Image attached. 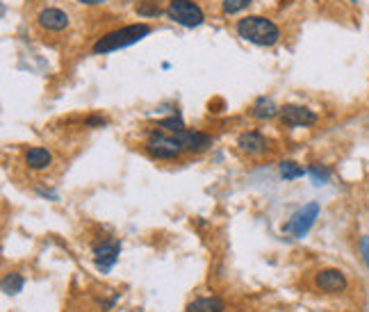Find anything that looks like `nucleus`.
Masks as SVG:
<instances>
[{"label":"nucleus","mask_w":369,"mask_h":312,"mask_svg":"<svg viewBox=\"0 0 369 312\" xmlns=\"http://www.w3.org/2000/svg\"><path fill=\"white\" fill-rule=\"evenodd\" d=\"M349 3H358V0H349Z\"/></svg>","instance_id":"b1692460"},{"label":"nucleus","mask_w":369,"mask_h":312,"mask_svg":"<svg viewBox=\"0 0 369 312\" xmlns=\"http://www.w3.org/2000/svg\"><path fill=\"white\" fill-rule=\"evenodd\" d=\"M135 12L139 14V18H158L164 9L158 0H137L135 3Z\"/></svg>","instance_id":"2eb2a0df"},{"label":"nucleus","mask_w":369,"mask_h":312,"mask_svg":"<svg viewBox=\"0 0 369 312\" xmlns=\"http://www.w3.org/2000/svg\"><path fill=\"white\" fill-rule=\"evenodd\" d=\"M278 116L287 128H310V125L319 121L317 112H313L306 105H283Z\"/></svg>","instance_id":"423d86ee"},{"label":"nucleus","mask_w":369,"mask_h":312,"mask_svg":"<svg viewBox=\"0 0 369 312\" xmlns=\"http://www.w3.org/2000/svg\"><path fill=\"white\" fill-rule=\"evenodd\" d=\"M308 175L315 180V185H324V182H328V178H331V171L322 167V164H310Z\"/></svg>","instance_id":"aec40b11"},{"label":"nucleus","mask_w":369,"mask_h":312,"mask_svg":"<svg viewBox=\"0 0 369 312\" xmlns=\"http://www.w3.org/2000/svg\"><path fill=\"white\" fill-rule=\"evenodd\" d=\"M85 125L87 128H105V125H108V119H105L103 114H92V116H87Z\"/></svg>","instance_id":"412c9836"},{"label":"nucleus","mask_w":369,"mask_h":312,"mask_svg":"<svg viewBox=\"0 0 369 312\" xmlns=\"http://www.w3.org/2000/svg\"><path fill=\"white\" fill-rule=\"evenodd\" d=\"M176 137L178 142L182 144V149L184 153H192V155H201V153H206L210 146H212V137L208 132H201V130H189V128H184V130H178L176 132Z\"/></svg>","instance_id":"9d476101"},{"label":"nucleus","mask_w":369,"mask_h":312,"mask_svg":"<svg viewBox=\"0 0 369 312\" xmlns=\"http://www.w3.org/2000/svg\"><path fill=\"white\" fill-rule=\"evenodd\" d=\"M254 3V0H223L221 3V14L223 16H232V14H239Z\"/></svg>","instance_id":"a211bd4d"},{"label":"nucleus","mask_w":369,"mask_h":312,"mask_svg":"<svg viewBox=\"0 0 369 312\" xmlns=\"http://www.w3.org/2000/svg\"><path fill=\"white\" fill-rule=\"evenodd\" d=\"M151 32H153V25H149V23H130V25H123V27H114V30L105 32L96 39L92 51L96 55H108V53L123 51V48L139 44L142 39H146Z\"/></svg>","instance_id":"f03ea898"},{"label":"nucleus","mask_w":369,"mask_h":312,"mask_svg":"<svg viewBox=\"0 0 369 312\" xmlns=\"http://www.w3.org/2000/svg\"><path fill=\"white\" fill-rule=\"evenodd\" d=\"M306 173H308V169H304V167H301V164L294 162V160H283V162H280V175H283L285 180L304 178Z\"/></svg>","instance_id":"dca6fc26"},{"label":"nucleus","mask_w":369,"mask_h":312,"mask_svg":"<svg viewBox=\"0 0 369 312\" xmlns=\"http://www.w3.org/2000/svg\"><path fill=\"white\" fill-rule=\"evenodd\" d=\"M119 253H121V242L119 239H105L101 244L94 247V265L99 271H110L116 260H119Z\"/></svg>","instance_id":"6e6552de"},{"label":"nucleus","mask_w":369,"mask_h":312,"mask_svg":"<svg viewBox=\"0 0 369 312\" xmlns=\"http://www.w3.org/2000/svg\"><path fill=\"white\" fill-rule=\"evenodd\" d=\"M237 149L249 158H258V155H265L269 151V139L258 130H246L237 137Z\"/></svg>","instance_id":"9b49d317"},{"label":"nucleus","mask_w":369,"mask_h":312,"mask_svg":"<svg viewBox=\"0 0 369 312\" xmlns=\"http://www.w3.org/2000/svg\"><path fill=\"white\" fill-rule=\"evenodd\" d=\"M317 217H319V203L313 201V203H308V206H304L301 210H296L292 214V219L285 223L283 230L289 232V235L296 237V239H304L310 232V228L315 226Z\"/></svg>","instance_id":"39448f33"},{"label":"nucleus","mask_w":369,"mask_h":312,"mask_svg":"<svg viewBox=\"0 0 369 312\" xmlns=\"http://www.w3.org/2000/svg\"><path fill=\"white\" fill-rule=\"evenodd\" d=\"M235 32H237V37L244 39V42L254 44V46H262V48L276 46L280 39H283L280 27L271 21V18L260 16V14H251V16L239 18V21L235 23Z\"/></svg>","instance_id":"f257e3e1"},{"label":"nucleus","mask_w":369,"mask_h":312,"mask_svg":"<svg viewBox=\"0 0 369 312\" xmlns=\"http://www.w3.org/2000/svg\"><path fill=\"white\" fill-rule=\"evenodd\" d=\"M75 3L87 5V7H99V5H108V3H112V0H75Z\"/></svg>","instance_id":"5701e85b"},{"label":"nucleus","mask_w":369,"mask_h":312,"mask_svg":"<svg viewBox=\"0 0 369 312\" xmlns=\"http://www.w3.org/2000/svg\"><path fill=\"white\" fill-rule=\"evenodd\" d=\"M184 312H226V301L221 297H201L187 304Z\"/></svg>","instance_id":"ddd939ff"},{"label":"nucleus","mask_w":369,"mask_h":312,"mask_svg":"<svg viewBox=\"0 0 369 312\" xmlns=\"http://www.w3.org/2000/svg\"><path fill=\"white\" fill-rule=\"evenodd\" d=\"M23 162H25V167L32 171H46L53 164V153L44 149V146H32V149L25 151Z\"/></svg>","instance_id":"f8f14e48"},{"label":"nucleus","mask_w":369,"mask_h":312,"mask_svg":"<svg viewBox=\"0 0 369 312\" xmlns=\"http://www.w3.org/2000/svg\"><path fill=\"white\" fill-rule=\"evenodd\" d=\"M144 151H146L149 158L153 160H167V162H173V160H180L184 155V149L182 144L178 142L176 135H171L167 130H153L149 135V139L144 142Z\"/></svg>","instance_id":"7ed1b4c3"},{"label":"nucleus","mask_w":369,"mask_h":312,"mask_svg":"<svg viewBox=\"0 0 369 312\" xmlns=\"http://www.w3.org/2000/svg\"><path fill=\"white\" fill-rule=\"evenodd\" d=\"M37 25L42 27L44 32H55L57 35V32L69 30L71 18L60 7H44L42 12L37 14Z\"/></svg>","instance_id":"0eeeda50"},{"label":"nucleus","mask_w":369,"mask_h":312,"mask_svg":"<svg viewBox=\"0 0 369 312\" xmlns=\"http://www.w3.org/2000/svg\"><path fill=\"white\" fill-rule=\"evenodd\" d=\"M278 114H280V107L274 103V99H267V96H260L254 103V107H251V116L258 121H269Z\"/></svg>","instance_id":"4468645a"},{"label":"nucleus","mask_w":369,"mask_h":312,"mask_svg":"<svg viewBox=\"0 0 369 312\" xmlns=\"http://www.w3.org/2000/svg\"><path fill=\"white\" fill-rule=\"evenodd\" d=\"M23 285H25V278L21 276V274H7L5 278H3V292L5 294H18V292L23 289Z\"/></svg>","instance_id":"f3484780"},{"label":"nucleus","mask_w":369,"mask_h":312,"mask_svg":"<svg viewBox=\"0 0 369 312\" xmlns=\"http://www.w3.org/2000/svg\"><path fill=\"white\" fill-rule=\"evenodd\" d=\"M349 285L346 276L342 274L339 269H319L315 274V287L319 292H326V294H339V292H344Z\"/></svg>","instance_id":"1a4fd4ad"},{"label":"nucleus","mask_w":369,"mask_h":312,"mask_svg":"<svg viewBox=\"0 0 369 312\" xmlns=\"http://www.w3.org/2000/svg\"><path fill=\"white\" fill-rule=\"evenodd\" d=\"M358 249H361V256H363L365 265H367V269H369V235H365V237L361 239V244H358Z\"/></svg>","instance_id":"4be33fe9"},{"label":"nucleus","mask_w":369,"mask_h":312,"mask_svg":"<svg viewBox=\"0 0 369 312\" xmlns=\"http://www.w3.org/2000/svg\"><path fill=\"white\" fill-rule=\"evenodd\" d=\"M158 128L167 130V132H171V135H176L178 130H184V128H187V125H184V121L180 119V116H167V119L158 121Z\"/></svg>","instance_id":"6ab92c4d"},{"label":"nucleus","mask_w":369,"mask_h":312,"mask_svg":"<svg viewBox=\"0 0 369 312\" xmlns=\"http://www.w3.org/2000/svg\"><path fill=\"white\" fill-rule=\"evenodd\" d=\"M164 14L182 27H199L206 23V12L196 0H167Z\"/></svg>","instance_id":"20e7f679"}]
</instances>
